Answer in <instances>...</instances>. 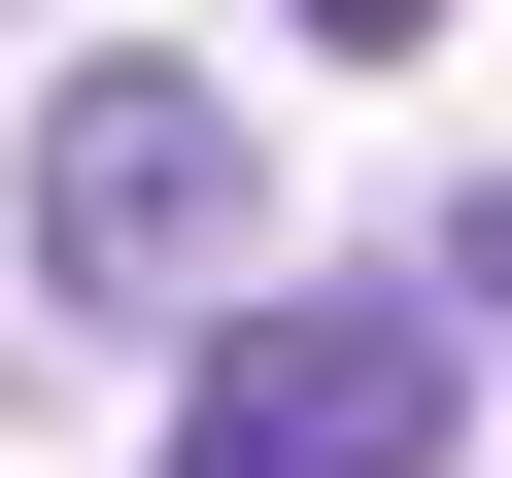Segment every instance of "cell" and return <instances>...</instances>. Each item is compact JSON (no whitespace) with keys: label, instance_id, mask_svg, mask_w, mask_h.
<instances>
[{"label":"cell","instance_id":"cell-1","mask_svg":"<svg viewBox=\"0 0 512 478\" xmlns=\"http://www.w3.org/2000/svg\"><path fill=\"white\" fill-rule=\"evenodd\" d=\"M0 239H35V308H274V274H239V239H274L239 69H69L35 171H0Z\"/></svg>","mask_w":512,"mask_h":478},{"label":"cell","instance_id":"cell-2","mask_svg":"<svg viewBox=\"0 0 512 478\" xmlns=\"http://www.w3.org/2000/svg\"><path fill=\"white\" fill-rule=\"evenodd\" d=\"M444 410H478V308L444 274H274V308H205L171 478H444Z\"/></svg>","mask_w":512,"mask_h":478},{"label":"cell","instance_id":"cell-3","mask_svg":"<svg viewBox=\"0 0 512 478\" xmlns=\"http://www.w3.org/2000/svg\"><path fill=\"white\" fill-rule=\"evenodd\" d=\"M444 308H478V342H512V171H478V205H444Z\"/></svg>","mask_w":512,"mask_h":478},{"label":"cell","instance_id":"cell-4","mask_svg":"<svg viewBox=\"0 0 512 478\" xmlns=\"http://www.w3.org/2000/svg\"><path fill=\"white\" fill-rule=\"evenodd\" d=\"M274 35H342V69H410V35H444V0H274Z\"/></svg>","mask_w":512,"mask_h":478}]
</instances>
